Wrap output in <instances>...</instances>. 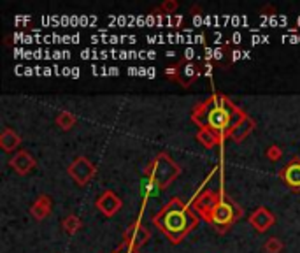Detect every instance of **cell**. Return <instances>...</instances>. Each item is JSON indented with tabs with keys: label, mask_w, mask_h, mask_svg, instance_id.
I'll return each instance as SVG.
<instances>
[{
	"label": "cell",
	"mask_w": 300,
	"mask_h": 253,
	"mask_svg": "<svg viewBox=\"0 0 300 253\" xmlns=\"http://www.w3.org/2000/svg\"><path fill=\"white\" fill-rule=\"evenodd\" d=\"M239 216H242L241 208H235L232 202H228L225 197H221V201H219L218 204H216V208L211 211L207 222H211V224L214 225H225V227H228Z\"/></svg>",
	"instance_id": "obj_4"
},
{
	"label": "cell",
	"mask_w": 300,
	"mask_h": 253,
	"mask_svg": "<svg viewBox=\"0 0 300 253\" xmlns=\"http://www.w3.org/2000/svg\"><path fill=\"white\" fill-rule=\"evenodd\" d=\"M255 128V122H253L251 118H248V116H244V118L241 120V122L237 123V125L233 126L232 130H230V137L233 139L235 142H239V141H242V139L246 137V135L249 134V132Z\"/></svg>",
	"instance_id": "obj_11"
},
{
	"label": "cell",
	"mask_w": 300,
	"mask_h": 253,
	"mask_svg": "<svg viewBox=\"0 0 300 253\" xmlns=\"http://www.w3.org/2000/svg\"><path fill=\"white\" fill-rule=\"evenodd\" d=\"M19 142H21V139H19V135L12 128H4V132L0 134V146L5 151H12L16 146H19Z\"/></svg>",
	"instance_id": "obj_14"
},
{
	"label": "cell",
	"mask_w": 300,
	"mask_h": 253,
	"mask_svg": "<svg viewBox=\"0 0 300 253\" xmlns=\"http://www.w3.org/2000/svg\"><path fill=\"white\" fill-rule=\"evenodd\" d=\"M244 116V113L235 108L230 99H226L225 95H214L193 111L192 120L200 126V130H214L228 135L230 130Z\"/></svg>",
	"instance_id": "obj_1"
},
{
	"label": "cell",
	"mask_w": 300,
	"mask_h": 253,
	"mask_svg": "<svg viewBox=\"0 0 300 253\" xmlns=\"http://www.w3.org/2000/svg\"><path fill=\"white\" fill-rule=\"evenodd\" d=\"M160 186H158V183L155 181V178H151V176H146L144 179H142V183H141V192H142V195H144L146 199L148 197H153V195H156L160 192Z\"/></svg>",
	"instance_id": "obj_16"
},
{
	"label": "cell",
	"mask_w": 300,
	"mask_h": 253,
	"mask_svg": "<svg viewBox=\"0 0 300 253\" xmlns=\"http://www.w3.org/2000/svg\"><path fill=\"white\" fill-rule=\"evenodd\" d=\"M97 208L104 213L105 216H112L119 211V208H121V201H119V197L114 194V192L105 190L104 194L99 197V201H97Z\"/></svg>",
	"instance_id": "obj_7"
},
{
	"label": "cell",
	"mask_w": 300,
	"mask_h": 253,
	"mask_svg": "<svg viewBox=\"0 0 300 253\" xmlns=\"http://www.w3.org/2000/svg\"><path fill=\"white\" fill-rule=\"evenodd\" d=\"M69 174L78 185H86L95 174V165L85 158V156H78L71 165H69Z\"/></svg>",
	"instance_id": "obj_5"
},
{
	"label": "cell",
	"mask_w": 300,
	"mask_h": 253,
	"mask_svg": "<svg viewBox=\"0 0 300 253\" xmlns=\"http://www.w3.org/2000/svg\"><path fill=\"white\" fill-rule=\"evenodd\" d=\"M281 178L292 188H300V162H293V164L286 165L285 171L281 172Z\"/></svg>",
	"instance_id": "obj_12"
},
{
	"label": "cell",
	"mask_w": 300,
	"mask_h": 253,
	"mask_svg": "<svg viewBox=\"0 0 300 253\" xmlns=\"http://www.w3.org/2000/svg\"><path fill=\"white\" fill-rule=\"evenodd\" d=\"M193 71H195V67H193V65H188V67L185 69V74L186 76H193Z\"/></svg>",
	"instance_id": "obj_24"
},
{
	"label": "cell",
	"mask_w": 300,
	"mask_h": 253,
	"mask_svg": "<svg viewBox=\"0 0 300 253\" xmlns=\"http://www.w3.org/2000/svg\"><path fill=\"white\" fill-rule=\"evenodd\" d=\"M162 9L171 14V12H174L176 9H178V2H174V0H167V2H163L162 4Z\"/></svg>",
	"instance_id": "obj_21"
},
{
	"label": "cell",
	"mask_w": 300,
	"mask_h": 253,
	"mask_svg": "<svg viewBox=\"0 0 300 253\" xmlns=\"http://www.w3.org/2000/svg\"><path fill=\"white\" fill-rule=\"evenodd\" d=\"M35 164H37V162H35V158H33L28 151L16 153L11 160H9V165H11L18 174H26V172H30L33 167H35Z\"/></svg>",
	"instance_id": "obj_9"
},
{
	"label": "cell",
	"mask_w": 300,
	"mask_h": 253,
	"mask_svg": "<svg viewBox=\"0 0 300 253\" xmlns=\"http://www.w3.org/2000/svg\"><path fill=\"white\" fill-rule=\"evenodd\" d=\"M265 252L267 253H281V250H283V243L279 241L278 238H271L269 241L265 243Z\"/></svg>",
	"instance_id": "obj_19"
},
{
	"label": "cell",
	"mask_w": 300,
	"mask_h": 253,
	"mask_svg": "<svg viewBox=\"0 0 300 253\" xmlns=\"http://www.w3.org/2000/svg\"><path fill=\"white\" fill-rule=\"evenodd\" d=\"M221 201V197H219L218 192H212V190H205L204 194L199 195V197L193 201V208H195V211H199L200 215H204L205 220H209V215H211V211L216 208V204Z\"/></svg>",
	"instance_id": "obj_6"
},
{
	"label": "cell",
	"mask_w": 300,
	"mask_h": 253,
	"mask_svg": "<svg viewBox=\"0 0 300 253\" xmlns=\"http://www.w3.org/2000/svg\"><path fill=\"white\" fill-rule=\"evenodd\" d=\"M63 229H65L67 234H76V232L81 229V220L78 218L76 215H71V216H67L65 220H63Z\"/></svg>",
	"instance_id": "obj_18"
},
{
	"label": "cell",
	"mask_w": 300,
	"mask_h": 253,
	"mask_svg": "<svg viewBox=\"0 0 300 253\" xmlns=\"http://www.w3.org/2000/svg\"><path fill=\"white\" fill-rule=\"evenodd\" d=\"M281 148L279 146H271V148L267 149V156L271 158V160H278L279 156H281Z\"/></svg>",
	"instance_id": "obj_20"
},
{
	"label": "cell",
	"mask_w": 300,
	"mask_h": 253,
	"mask_svg": "<svg viewBox=\"0 0 300 253\" xmlns=\"http://www.w3.org/2000/svg\"><path fill=\"white\" fill-rule=\"evenodd\" d=\"M197 139H199L202 144L205 146V148H212V146L219 144L223 139V134H219V132H214V130H200L199 135H197Z\"/></svg>",
	"instance_id": "obj_15"
},
{
	"label": "cell",
	"mask_w": 300,
	"mask_h": 253,
	"mask_svg": "<svg viewBox=\"0 0 300 253\" xmlns=\"http://www.w3.org/2000/svg\"><path fill=\"white\" fill-rule=\"evenodd\" d=\"M153 222L172 243H179L199 224V216L179 199H172L158 215L153 216Z\"/></svg>",
	"instance_id": "obj_2"
},
{
	"label": "cell",
	"mask_w": 300,
	"mask_h": 253,
	"mask_svg": "<svg viewBox=\"0 0 300 253\" xmlns=\"http://www.w3.org/2000/svg\"><path fill=\"white\" fill-rule=\"evenodd\" d=\"M114 253H133V248L128 245V243L125 241V243H123V245L118 248V252H114Z\"/></svg>",
	"instance_id": "obj_22"
},
{
	"label": "cell",
	"mask_w": 300,
	"mask_h": 253,
	"mask_svg": "<svg viewBox=\"0 0 300 253\" xmlns=\"http://www.w3.org/2000/svg\"><path fill=\"white\" fill-rule=\"evenodd\" d=\"M149 239V231L142 225H133L128 231L125 232V241L132 246L133 250L139 248V246L146 245V241Z\"/></svg>",
	"instance_id": "obj_10"
},
{
	"label": "cell",
	"mask_w": 300,
	"mask_h": 253,
	"mask_svg": "<svg viewBox=\"0 0 300 253\" xmlns=\"http://www.w3.org/2000/svg\"><path fill=\"white\" fill-rule=\"evenodd\" d=\"M276 218L267 208H258L251 216H249V224L256 229L258 232H265L274 225Z\"/></svg>",
	"instance_id": "obj_8"
},
{
	"label": "cell",
	"mask_w": 300,
	"mask_h": 253,
	"mask_svg": "<svg viewBox=\"0 0 300 253\" xmlns=\"http://www.w3.org/2000/svg\"><path fill=\"white\" fill-rule=\"evenodd\" d=\"M178 69H176V67H169V69H167V71H165V74L167 76H169V78H172V79H178Z\"/></svg>",
	"instance_id": "obj_23"
},
{
	"label": "cell",
	"mask_w": 300,
	"mask_h": 253,
	"mask_svg": "<svg viewBox=\"0 0 300 253\" xmlns=\"http://www.w3.org/2000/svg\"><path fill=\"white\" fill-rule=\"evenodd\" d=\"M30 213L33 215V218L37 220H44L46 216L51 213V201H49L48 195H41V197L37 199V201L32 204V209H30Z\"/></svg>",
	"instance_id": "obj_13"
},
{
	"label": "cell",
	"mask_w": 300,
	"mask_h": 253,
	"mask_svg": "<svg viewBox=\"0 0 300 253\" xmlns=\"http://www.w3.org/2000/svg\"><path fill=\"white\" fill-rule=\"evenodd\" d=\"M178 174H179L178 164L169 155H165V153L158 155V158L153 164V169L149 171V176L155 178V181L158 183L160 188H165L167 185H171Z\"/></svg>",
	"instance_id": "obj_3"
},
{
	"label": "cell",
	"mask_w": 300,
	"mask_h": 253,
	"mask_svg": "<svg viewBox=\"0 0 300 253\" xmlns=\"http://www.w3.org/2000/svg\"><path fill=\"white\" fill-rule=\"evenodd\" d=\"M56 125L62 126L63 130H69V128H72V126L76 125V116L67 111L60 113V115L56 116Z\"/></svg>",
	"instance_id": "obj_17"
}]
</instances>
